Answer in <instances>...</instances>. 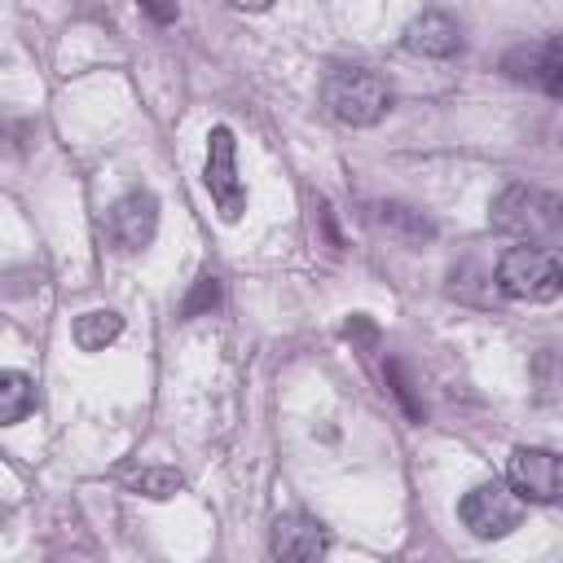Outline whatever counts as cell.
Listing matches in <instances>:
<instances>
[{"label":"cell","mask_w":563,"mask_h":563,"mask_svg":"<svg viewBox=\"0 0 563 563\" xmlns=\"http://www.w3.org/2000/svg\"><path fill=\"white\" fill-rule=\"evenodd\" d=\"M233 9H246V13H260V9H268L273 0H229Z\"/></svg>","instance_id":"cell-18"},{"label":"cell","mask_w":563,"mask_h":563,"mask_svg":"<svg viewBox=\"0 0 563 563\" xmlns=\"http://www.w3.org/2000/svg\"><path fill=\"white\" fill-rule=\"evenodd\" d=\"M488 224L519 242H545L563 233V194L541 185H506L488 207Z\"/></svg>","instance_id":"cell-1"},{"label":"cell","mask_w":563,"mask_h":563,"mask_svg":"<svg viewBox=\"0 0 563 563\" xmlns=\"http://www.w3.org/2000/svg\"><path fill=\"white\" fill-rule=\"evenodd\" d=\"M220 303V282L211 277V273H202L198 282H194V290L185 295V303H180V317L189 321V317H202V312H211Z\"/></svg>","instance_id":"cell-15"},{"label":"cell","mask_w":563,"mask_h":563,"mask_svg":"<svg viewBox=\"0 0 563 563\" xmlns=\"http://www.w3.org/2000/svg\"><path fill=\"white\" fill-rule=\"evenodd\" d=\"M497 290L510 299L528 303H550L563 295V246H541V242H519L501 251L497 260Z\"/></svg>","instance_id":"cell-2"},{"label":"cell","mask_w":563,"mask_h":563,"mask_svg":"<svg viewBox=\"0 0 563 563\" xmlns=\"http://www.w3.org/2000/svg\"><path fill=\"white\" fill-rule=\"evenodd\" d=\"M506 479L532 506H563V453L519 444L506 462Z\"/></svg>","instance_id":"cell-6"},{"label":"cell","mask_w":563,"mask_h":563,"mask_svg":"<svg viewBox=\"0 0 563 563\" xmlns=\"http://www.w3.org/2000/svg\"><path fill=\"white\" fill-rule=\"evenodd\" d=\"M387 383H391V391L400 396V405H405V413H409L413 422H422V405L413 400V391H409V378H405V369H400L396 361H387Z\"/></svg>","instance_id":"cell-16"},{"label":"cell","mask_w":563,"mask_h":563,"mask_svg":"<svg viewBox=\"0 0 563 563\" xmlns=\"http://www.w3.org/2000/svg\"><path fill=\"white\" fill-rule=\"evenodd\" d=\"M141 9H145L158 26H172V22H176V13H180V9H176V0H141Z\"/></svg>","instance_id":"cell-17"},{"label":"cell","mask_w":563,"mask_h":563,"mask_svg":"<svg viewBox=\"0 0 563 563\" xmlns=\"http://www.w3.org/2000/svg\"><path fill=\"white\" fill-rule=\"evenodd\" d=\"M378 224L383 229H391L396 238H405V242H422V238H431L435 229H431V220H422L413 207H400V202H383L378 207Z\"/></svg>","instance_id":"cell-13"},{"label":"cell","mask_w":563,"mask_h":563,"mask_svg":"<svg viewBox=\"0 0 563 563\" xmlns=\"http://www.w3.org/2000/svg\"><path fill=\"white\" fill-rule=\"evenodd\" d=\"M35 409V378H26L22 369H4L0 374V422L13 427Z\"/></svg>","instance_id":"cell-12"},{"label":"cell","mask_w":563,"mask_h":563,"mask_svg":"<svg viewBox=\"0 0 563 563\" xmlns=\"http://www.w3.org/2000/svg\"><path fill=\"white\" fill-rule=\"evenodd\" d=\"M405 48L418 53V57H453L462 48V31L449 13L427 9L405 26Z\"/></svg>","instance_id":"cell-10"},{"label":"cell","mask_w":563,"mask_h":563,"mask_svg":"<svg viewBox=\"0 0 563 563\" xmlns=\"http://www.w3.org/2000/svg\"><path fill=\"white\" fill-rule=\"evenodd\" d=\"M268 550L273 559H286V563H308V559H321L330 550V532L321 519L312 515H277L273 519V532H268Z\"/></svg>","instance_id":"cell-9"},{"label":"cell","mask_w":563,"mask_h":563,"mask_svg":"<svg viewBox=\"0 0 563 563\" xmlns=\"http://www.w3.org/2000/svg\"><path fill=\"white\" fill-rule=\"evenodd\" d=\"M523 506H528V501L515 493L510 479H484V484H475V488L457 501V519L466 523L471 537H479V541H501V537H510V532L523 523Z\"/></svg>","instance_id":"cell-4"},{"label":"cell","mask_w":563,"mask_h":563,"mask_svg":"<svg viewBox=\"0 0 563 563\" xmlns=\"http://www.w3.org/2000/svg\"><path fill=\"white\" fill-rule=\"evenodd\" d=\"M321 101L339 123L369 128L391 110V88L383 75H374L365 66H334L321 79Z\"/></svg>","instance_id":"cell-3"},{"label":"cell","mask_w":563,"mask_h":563,"mask_svg":"<svg viewBox=\"0 0 563 563\" xmlns=\"http://www.w3.org/2000/svg\"><path fill=\"white\" fill-rule=\"evenodd\" d=\"M154 229H158V198L150 189H136L128 198H119L110 211H106V238L114 251L123 255H136L154 242Z\"/></svg>","instance_id":"cell-7"},{"label":"cell","mask_w":563,"mask_h":563,"mask_svg":"<svg viewBox=\"0 0 563 563\" xmlns=\"http://www.w3.org/2000/svg\"><path fill=\"white\" fill-rule=\"evenodd\" d=\"M70 334H75V343H79L84 352H101L106 343H114V339L123 334V317L110 312V308H92V312H79V317H75Z\"/></svg>","instance_id":"cell-11"},{"label":"cell","mask_w":563,"mask_h":563,"mask_svg":"<svg viewBox=\"0 0 563 563\" xmlns=\"http://www.w3.org/2000/svg\"><path fill=\"white\" fill-rule=\"evenodd\" d=\"M202 185L220 211L224 224L242 220L246 211V189H242V176H238V141L224 123H216L207 132V167H202Z\"/></svg>","instance_id":"cell-5"},{"label":"cell","mask_w":563,"mask_h":563,"mask_svg":"<svg viewBox=\"0 0 563 563\" xmlns=\"http://www.w3.org/2000/svg\"><path fill=\"white\" fill-rule=\"evenodd\" d=\"M501 70L519 84H532L541 88L545 97H559L563 101V35H550V40H537V44H519L501 57Z\"/></svg>","instance_id":"cell-8"},{"label":"cell","mask_w":563,"mask_h":563,"mask_svg":"<svg viewBox=\"0 0 563 563\" xmlns=\"http://www.w3.org/2000/svg\"><path fill=\"white\" fill-rule=\"evenodd\" d=\"M132 488L136 493H145V497H176L180 488H185V475L176 471V466H145V471H136L132 475Z\"/></svg>","instance_id":"cell-14"}]
</instances>
